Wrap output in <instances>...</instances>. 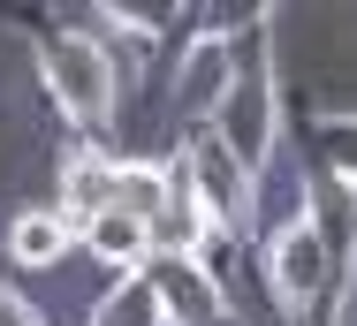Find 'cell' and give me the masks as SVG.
<instances>
[{
  "instance_id": "obj_7",
  "label": "cell",
  "mask_w": 357,
  "mask_h": 326,
  "mask_svg": "<svg viewBox=\"0 0 357 326\" xmlns=\"http://www.w3.org/2000/svg\"><path fill=\"white\" fill-rule=\"evenodd\" d=\"M160 205H167V175H152V167H122V175H114V212H130V220L152 228Z\"/></svg>"
},
{
  "instance_id": "obj_2",
  "label": "cell",
  "mask_w": 357,
  "mask_h": 326,
  "mask_svg": "<svg viewBox=\"0 0 357 326\" xmlns=\"http://www.w3.org/2000/svg\"><path fill=\"white\" fill-rule=\"evenodd\" d=\"M319 281H327V243H319L312 220H296L282 243H274V288H282L289 304H312Z\"/></svg>"
},
{
  "instance_id": "obj_1",
  "label": "cell",
  "mask_w": 357,
  "mask_h": 326,
  "mask_svg": "<svg viewBox=\"0 0 357 326\" xmlns=\"http://www.w3.org/2000/svg\"><path fill=\"white\" fill-rule=\"evenodd\" d=\"M46 76H54V99L69 107L76 122H107V107H114V68H107V54L91 46V38H54L46 46Z\"/></svg>"
},
{
  "instance_id": "obj_8",
  "label": "cell",
  "mask_w": 357,
  "mask_h": 326,
  "mask_svg": "<svg viewBox=\"0 0 357 326\" xmlns=\"http://www.w3.org/2000/svg\"><path fill=\"white\" fill-rule=\"evenodd\" d=\"M107 205H114V167H91V160H84V167L69 175V220L76 212L91 220V212H107Z\"/></svg>"
},
{
  "instance_id": "obj_6",
  "label": "cell",
  "mask_w": 357,
  "mask_h": 326,
  "mask_svg": "<svg viewBox=\"0 0 357 326\" xmlns=\"http://www.w3.org/2000/svg\"><path fill=\"white\" fill-rule=\"evenodd\" d=\"M220 91H228V46L206 38V46L190 54V76H183V107H198V114H206Z\"/></svg>"
},
{
  "instance_id": "obj_3",
  "label": "cell",
  "mask_w": 357,
  "mask_h": 326,
  "mask_svg": "<svg viewBox=\"0 0 357 326\" xmlns=\"http://www.w3.org/2000/svg\"><path fill=\"white\" fill-rule=\"evenodd\" d=\"M84 243H91L99 258H114V265H137L144 251H152V243H144V220H130V212H114V205L84 220Z\"/></svg>"
},
{
  "instance_id": "obj_10",
  "label": "cell",
  "mask_w": 357,
  "mask_h": 326,
  "mask_svg": "<svg viewBox=\"0 0 357 326\" xmlns=\"http://www.w3.org/2000/svg\"><path fill=\"white\" fill-rule=\"evenodd\" d=\"M0 326H38V319H31V304H15V296H0Z\"/></svg>"
},
{
  "instance_id": "obj_4",
  "label": "cell",
  "mask_w": 357,
  "mask_h": 326,
  "mask_svg": "<svg viewBox=\"0 0 357 326\" xmlns=\"http://www.w3.org/2000/svg\"><path fill=\"white\" fill-rule=\"evenodd\" d=\"M8 251H15L23 265H54L61 251H69V220H61V212H23L15 235H8Z\"/></svg>"
},
{
  "instance_id": "obj_9",
  "label": "cell",
  "mask_w": 357,
  "mask_h": 326,
  "mask_svg": "<svg viewBox=\"0 0 357 326\" xmlns=\"http://www.w3.org/2000/svg\"><path fill=\"white\" fill-rule=\"evenodd\" d=\"M167 311H160V296L152 288H130V296H114L107 304V326H160Z\"/></svg>"
},
{
  "instance_id": "obj_5",
  "label": "cell",
  "mask_w": 357,
  "mask_h": 326,
  "mask_svg": "<svg viewBox=\"0 0 357 326\" xmlns=\"http://www.w3.org/2000/svg\"><path fill=\"white\" fill-rule=\"evenodd\" d=\"M152 296H160V304H175L167 319H183V326H213V311H220V304H213V288H206V281H190L183 265H167Z\"/></svg>"
}]
</instances>
